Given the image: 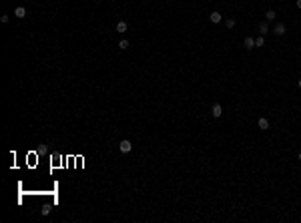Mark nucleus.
<instances>
[{"instance_id": "7", "label": "nucleus", "mask_w": 301, "mask_h": 223, "mask_svg": "<svg viewBox=\"0 0 301 223\" xmlns=\"http://www.w3.org/2000/svg\"><path fill=\"white\" fill-rule=\"evenodd\" d=\"M14 16H16V18H24V16H26V8H24V6H18L16 10H14Z\"/></svg>"}, {"instance_id": "6", "label": "nucleus", "mask_w": 301, "mask_h": 223, "mask_svg": "<svg viewBox=\"0 0 301 223\" xmlns=\"http://www.w3.org/2000/svg\"><path fill=\"white\" fill-rule=\"evenodd\" d=\"M209 18H211V22H213V24H219V22H221V12H217V10H215V12L209 14Z\"/></svg>"}, {"instance_id": "3", "label": "nucleus", "mask_w": 301, "mask_h": 223, "mask_svg": "<svg viewBox=\"0 0 301 223\" xmlns=\"http://www.w3.org/2000/svg\"><path fill=\"white\" fill-rule=\"evenodd\" d=\"M211 115H213L215 119H221V115H223V107H221L219 103H217V105H213V109H211Z\"/></svg>"}, {"instance_id": "11", "label": "nucleus", "mask_w": 301, "mask_h": 223, "mask_svg": "<svg viewBox=\"0 0 301 223\" xmlns=\"http://www.w3.org/2000/svg\"><path fill=\"white\" fill-rule=\"evenodd\" d=\"M255 46H265V38H263V34H261L259 38H255Z\"/></svg>"}, {"instance_id": "5", "label": "nucleus", "mask_w": 301, "mask_h": 223, "mask_svg": "<svg viewBox=\"0 0 301 223\" xmlns=\"http://www.w3.org/2000/svg\"><path fill=\"white\" fill-rule=\"evenodd\" d=\"M243 44H245V48H247V50H253V48H255V40H253V36H247V38L243 40Z\"/></svg>"}, {"instance_id": "2", "label": "nucleus", "mask_w": 301, "mask_h": 223, "mask_svg": "<svg viewBox=\"0 0 301 223\" xmlns=\"http://www.w3.org/2000/svg\"><path fill=\"white\" fill-rule=\"evenodd\" d=\"M273 32L277 34V36H283V34L287 32V26H285L283 22H277V24H275V28H273Z\"/></svg>"}, {"instance_id": "8", "label": "nucleus", "mask_w": 301, "mask_h": 223, "mask_svg": "<svg viewBox=\"0 0 301 223\" xmlns=\"http://www.w3.org/2000/svg\"><path fill=\"white\" fill-rule=\"evenodd\" d=\"M127 28H128V24L125 20H119L117 22V32H127Z\"/></svg>"}, {"instance_id": "9", "label": "nucleus", "mask_w": 301, "mask_h": 223, "mask_svg": "<svg viewBox=\"0 0 301 223\" xmlns=\"http://www.w3.org/2000/svg\"><path fill=\"white\" fill-rule=\"evenodd\" d=\"M259 32L263 34V36L269 32V24H267V22H261V24H259Z\"/></svg>"}, {"instance_id": "16", "label": "nucleus", "mask_w": 301, "mask_h": 223, "mask_svg": "<svg viewBox=\"0 0 301 223\" xmlns=\"http://www.w3.org/2000/svg\"><path fill=\"white\" fill-rule=\"evenodd\" d=\"M299 161H301V151H299Z\"/></svg>"}, {"instance_id": "10", "label": "nucleus", "mask_w": 301, "mask_h": 223, "mask_svg": "<svg viewBox=\"0 0 301 223\" xmlns=\"http://www.w3.org/2000/svg\"><path fill=\"white\" fill-rule=\"evenodd\" d=\"M265 18H267V20H275V18H277L275 10H267V12H265Z\"/></svg>"}, {"instance_id": "1", "label": "nucleus", "mask_w": 301, "mask_h": 223, "mask_svg": "<svg viewBox=\"0 0 301 223\" xmlns=\"http://www.w3.org/2000/svg\"><path fill=\"white\" fill-rule=\"evenodd\" d=\"M119 149H120V153H131V149H133V143L125 139V141H120V143H119Z\"/></svg>"}, {"instance_id": "14", "label": "nucleus", "mask_w": 301, "mask_h": 223, "mask_svg": "<svg viewBox=\"0 0 301 223\" xmlns=\"http://www.w3.org/2000/svg\"><path fill=\"white\" fill-rule=\"evenodd\" d=\"M0 20H2V22H8V20H10V16H8V14H2V16H0Z\"/></svg>"}, {"instance_id": "15", "label": "nucleus", "mask_w": 301, "mask_h": 223, "mask_svg": "<svg viewBox=\"0 0 301 223\" xmlns=\"http://www.w3.org/2000/svg\"><path fill=\"white\" fill-rule=\"evenodd\" d=\"M295 6H297V8L301 10V0H295Z\"/></svg>"}, {"instance_id": "4", "label": "nucleus", "mask_w": 301, "mask_h": 223, "mask_svg": "<svg viewBox=\"0 0 301 223\" xmlns=\"http://www.w3.org/2000/svg\"><path fill=\"white\" fill-rule=\"evenodd\" d=\"M257 127H259L261 131H267V129H269V121L265 119V117H261L259 121H257Z\"/></svg>"}, {"instance_id": "13", "label": "nucleus", "mask_w": 301, "mask_h": 223, "mask_svg": "<svg viewBox=\"0 0 301 223\" xmlns=\"http://www.w3.org/2000/svg\"><path fill=\"white\" fill-rule=\"evenodd\" d=\"M119 48H122V50H127V48H128V40H127V38H122V40L119 42Z\"/></svg>"}, {"instance_id": "12", "label": "nucleus", "mask_w": 301, "mask_h": 223, "mask_svg": "<svg viewBox=\"0 0 301 223\" xmlns=\"http://www.w3.org/2000/svg\"><path fill=\"white\" fill-rule=\"evenodd\" d=\"M235 24H237L235 18H227V20H225V26H227V28H235Z\"/></svg>"}, {"instance_id": "17", "label": "nucleus", "mask_w": 301, "mask_h": 223, "mask_svg": "<svg viewBox=\"0 0 301 223\" xmlns=\"http://www.w3.org/2000/svg\"><path fill=\"white\" fill-rule=\"evenodd\" d=\"M299 88H301V79H299Z\"/></svg>"}]
</instances>
